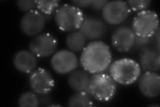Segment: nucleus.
<instances>
[{"mask_svg": "<svg viewBox=\"0 0 160 107\" xmlns=\"http://www.w3.org/2000/svg\"><path fill=\"white\" fill-rule=\"evenodd\" d=\"M29 83L32 91L38 95L49 94L55 86L51 73L42 68L35 69L30 73Z\"/></svg>", "mask_w": 160, "mask_h": 107, "instance_id": "1a4fd4ad", "label": "nucleus"}, {"mask_svg": "<svg viewBox=\"0 0 160 107\" xmlns=\"http://www.w3.org/2000/svg\"><path fill=\"white\" fill-rule=\"evenodd\" d=\"M109 74L116 83L131 85L136 83L141 75V66L133 59L121 58L110 65Z\"/></svg>", "mask_w": 160, "mask_h": 107, "instance_id": "f03ea898", "label": "nucleus"}, {"mask_svg": "<svg viewBox=\"0 0 160 107\" xmlns=\"http://www.w3.org/2000/svg\"><path fill=\"white\" fill-rule=\"evenodd\" d=\"M155 37V42L157 44V50L159 52V29L158 30V32L154 35Z\"/></svg>", "mask_w": 160, "mask_h": 107, "instance_id": "bb28decb", "label": "nucleus"}, {"mask_svg": "<svg viewBox=\"0 0 160 107\" xmlns=\"http://www.w3.org/2000/svg\"><path fill=\"white\" fill-rule=\"evenodd\" d=\"M83 18L82 9L72 4L59 6L54 14V20L58 28L65 32L70 33L79 30Z\"/></svg>", "mask_w": 160, "mask_h": 107, "instance_id": "20e7f679", "label": "nucleus"}, {"mask_svg": "<svg viewBox=\"0 0 160 107\" xmlns=\"http://www.w3.org/2000/svg\"><path fill=\"white\" fill-rule=\"evenodd\" d=\"M49 106H61L59 104H50Z\"/></svg>", "mask_w": 160, "mask_h": 107, "instance_id": "cd10ccee", "label": "nucleus"}, {"mask_svg": "<svg viewBox=\"0 0 160 107\" xmlns=\"http://www.w3.org/2000/svg\"><path fill=\"white\" fill-rule=\"evenodd\" d=\"M52 69L59 74H69L77 69L79 60L76 54L69 50H61L55 53L50 60Z\"/></svg>", "mask_w": 160, "mask_h": 107, "instance_id": "423d86ee", "label": "nucleus"}, {"mask_svg": "<svg viewBox=\"0 0 160 107\" xmlns=\"http://www.w3.org/2000/svg\"><path fill=\"white\" fill-rule=\"evenodd\" d=\"M46 17L37 9L25 13L20 21L22 32L28 36H37L40 34L46 24Z\"/></svg>", "mask_w": 160, "mask_h": 107, "instance_id": "9d476101", "label": "nucleus"}, {"mask_svg": "<svg viewBox=\"0 0 160 107\" xmlns=\"http://www.w3.org/2000/svg\"><path fill=\"white\" fill-rule=\"evenodd\" d=\"M72 3L74 6L79 8H91L93 0H79V1H73Z\"/></svg>", "mask_w": 160, "mask_h": 107, "instance_id": "393cba45", "label": "nucleus"}, {"mask_svg": "<svg viewBox=\"0 0 160 107\" xmlns=\"http://www.w3.org/2000/svg\"><path fill=\"white\" fill-rule=\"evenodd\" d=\"M18 103L21 107H37L39 106V96L34 92H26L20 95Z\"/></svg>", "mask_w": 160, "mask_h": 107, "instance_id": "aec40b11", "label": "nucleus"}, {"mask_svg": "<svg viewBox=\"0 0 160 107\" xmlns=\"http://www.w3.org/2000/svg\"><path fill=\"white\" fill-rule=\"evenodd\" d=\"M112 54L108 45L96 40L88 44L82 50L80 64L89 74L104 72L112 64Z\"/></svg>", "mask_w": 160, "mask_h": 107, "instance_id": "f257e3e1", "label": "nucleus"}, {"mask_svg": "<svg viewBox=\"0 0 160 107\" xmlns=\"http://www.w3.org/2000/svg\"><path fill=\"white\" fill-rule=\"evenodd\" d=\"M117 83L110 74L101 72L90 76L88 93L99 102L111 100L116 93Z\"/></svg>", "mask_w": 160, "mask_h": 107, "instance_id": "7ed1b4c3", "label": "nucleus"}, {"mask_svg": "<svg viewBox=\"0 0 160 107\" xmlns=\"http://www.w3.org/2000/svg\"><path fill=\"white\" fill-rule=\"evenodd\" d=\"M37 57L30 50H22L15 54L13 64L15 68L22 73H31L36 69Z\"/></svg>", "mask_w": 160, "mask_h": 107, "instance_id": "4468645a", "label": "nucleus"}, {"mask_svg": "<svg viewBox=\"0 0 160 107\" xmlns=\"http://www.w3.org/2000/svg\"><path fill=\"white\" fill-rule=\"evenodd\" d=\"M129 9L134 12H142L146 10L151 3L149 0H131L127 2Z\"/></svg>", "mask_w": 160, "mask_h": 107, "instance_id": "412c9836", "label": "nucleus"}, {"mask_svg": "<svg viewBox=\"0 0 160 107\" xmlns=\"http://www.w3.org/2000/svg\"><path fill=\"white\" fill-rule=\"evenodd\" d=\"M139 65L149 72H157L160 69V56L157 50L145 48L139 52Z\"/></svg>", "mask_w": 160, "mask_h": 107, "instance_id": "2eb2a0df", "label": "nucleus"}, {"mask_svg": "<svg viewBox=\"0 0 160 107\" xmlns=\"http://www.w3.org/2000/svg\"><path fill=\"white\" fill-rule=\"evenodd\" d=\"M152 38H142L136 36L132 49L140 51L145 48L148 47L149 44L152 41Z\"/></svg>", "mask_w": 160, "mask_h": 107, "instance_id": "5701e85b", "label": "nucleus"}, {"mask_svg": "<svg viewBox=\"0 0 160 107\" xmlns=\"http://www.w3.org/2000/svg\"><path fill=\"white\" fill-rule=\"evenodd\" d=\"M16 5L19 10L26 13L31 12L36 8V2L29 0H19L16 2Z\"/></svg>", "mask_w": 160, "mask_h": 107, "instance_id": "4be33fe9", "label": "nucleus"}, {"mask_svg": "<svg viewBox=\"0 0 160 107\" xmlns=\"http://www.w3.org/2000/svg\"><path fill=\"white\" fill-rule=\"evenodd\" d=\"M86 43L87 39L79 30L70 32L66 39L67 47L70 51L74 53L82 52L87 45Z\"/></svg>", "mask_w": 160, "mask_h": 107, "instance_id": "f3484780", "label": "nucleus"}, {"mask_svg": "<svg viewBox=\"0 0 160 107\" xmlns=\"http://www.w3.org/2000/svg\"><path fill=\"white\" fill-rule=\"evenodd\" d=\"M139 89L145 97L155 99L160 94V77L158 73L155 72H145L139 76Z\"/></svg>", "mask_w": 160, "mask_h": 107, "instance_id": "ddd939ff", "label": "nucleus"}, {"mask_svg": "<svg viewBox=\"0 0 160 107\" xmlns=\"http://www.w3.org/2000/svg\"><path fill=\"white\" fill-rule=\"evenodd\" d=\"M90 81L89 73L85 70H75L69 74L68 83L75 92H88Z\"/></svg>", "mask_w": 160, "mask_h": 107, "instance_id": "dca6fc26", "label": "nucleus"}, {"mask_svg": "<svg viewBox=\"0 0 160 107\" xmlns=\"http://www.w3.org/2000/svg\"><path fill=\"white\" fill-rule=\"evenodd\" d=\"M130 13L127 2L123 1L108 2L102 9L104 22L117 25L126 21Z\"/></svg>", "mask_w": 160, "mask_h": 107, "instance_id": "0eeeda50", "label": "nucleus"}, {"mask_svg": "<svg viewBox=\"0 0 160 107\" xmlns=\"http://www.w3.org/2000/svg\"><path fill=\"white\" fill-rule=\"evenodd\" d=\"M79 30L87 40L96 41L104 36L107 31V26L101 19L92 16H84L83 21Z\"/></svg>", "mask_w": 160, "mask_h": 107, "instance_id": "f8f14e48", "label": "nucleus"}, {"mask_svg": "<svg viewBox=\"0 0 160 107\" xmlns=\"http://www.w3.org/2000/svg\"><path fill=\"white\" fill-rule=\"evenodd\" d=\"M136 37L132 28L120 26L115 29L112 35V45L119 52H128L133 48Z\"/></svg>", "mask_w": 160, "mask_h": 107, "instance_id": "9b49d317", "label": "nucleus"}, {"mask_svg": "<svg viewBox=\"0 0 160 107\" xmlns=\"http://www.w3.org/2000/svg\"><path fill=\"white\" fill-rule=\"evenodd\" d=\"M132 28L136 36L153 38L159 28L158 14L152 10L146 9L138 12L134 18Z\"/></svg>", "mask_w": 160, "mask_h": 107, "instance_id": "39448f33", "label": "nucleus"}, {"mask_svg": "<svg viewBox=\"0 0 160 107\" xmlns=\"http://www.w3.org/2000/svg\"><path fill=\"white\" fill-rule=\"evenodd\" d=\"M92 105L91 96L88 92H76L68 100V106L72 107H86Z\"/></svg>", "mask_w": 160, "mask_h": 107, "instance_id": "a211bd4d", "label": "nucleus"}, {"mask_svg": "<svg viewBox=\"0 0 160 107\" xmlns=\"http://www.w3.org/2000/svg\"><path fill=\"white\" fill-rule=\"evenodd\" d=\"M36 3V8L38 11L42 13L45 16H51L56 12V9L59 7V2L53 0V1H46V0H40L35 1Z\"/></svg>", "mask_w": 160, "mask_h": 107, "instance_id": "6ab92c4d", "label": "nucleus"}, {"mask_svg": "<svg viewBox=\"0 0 160 107\" xmlns=\"http://www.w3.org/2000/svg\"><path fill=\"white\" fill-rule=\"evenodd\" d=\"M108 1H106V0H100V1H93V3L91 6V8L92 9L95 10V11L99 12V11H102V9L103 7L105 6V5L107 3Z\"/></svg>", "mask_w": 160, "mask_h": 107, "instance_id": "a878e982", "label": "nucleus"}, {"mask_svg": "<svg viewBox=\"0 0 160 107\" xmlns=\"http://www.w3.org/2000/svg\"><path fill=\"white\" fill-rule=\"evenodd\" d=\"M39 106H49L52 103V99L49 94H45L39 95Z\"/></svg>", "mask_w": 160, "mask_h": 107, "instance_id": "b1692460", "label": "nucleus"}, {"mask_svg": "<svg viewBox=\"0 0 160 107\" xmlns=\"http://www.w3.org/2000/svg\"><path fill=\"white\" fill-rule=\"evenodd\" d=\"M58 41L50 34H40L35 37L29 45V50L39 58H47L56 53Z\"/></svg>", "mask_w": 160, "mask_h": 107, "instance_id": "6e6552de", "label": "nucleus"}]
</instances>
